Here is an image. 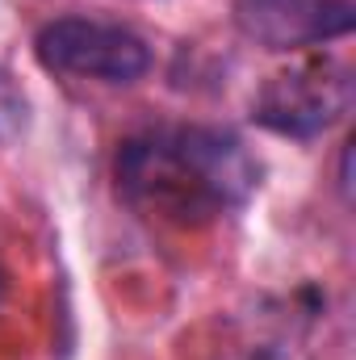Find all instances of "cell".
I'll return each mask as SVG.
<instances>
[{
    "mask_svg": "<svg viewBox=\"0 0 356 360\" xmlns=\"http://www.w3.org/2000/svg\"><path fill=\"white\" fill-rule=\"evenodd\" d=\"M235 25L265 51H302L348 38L356 30L352 0H235Z\"/></svg>",
    "mask_w": 356,
    "mask_h": 360,
    "instance_id": "cell-4",
    "label": "cell"
},
{
    "mask_svg": "<svg viewBox=\"0 0 356 360\" xmlns=\"http://www.w3.org/2000/svg\"><path fill=\"white\" fill-rule=\"evenodd\" d=\"M348 109H352V76L331 59L276 72L252 96V122L281 139H319Z\"/></svg>",
    "mask_w": 356,
    "mask_h": 360,
    "instance_id": "cell-3",
    "label": "cell"
},
{
    "mask_svg": "<svg viewBox=\"0 0 356 360\" xmlns=\"http://www.w3.org/2000/svg\"><path fill=\"white\" fill-rule=\"evenodd\" d=\"M256 184V155L227 126H151L117 151L122 197L177 226H205L248 205Z\"/></svg>",
    "mask_w": 356,
    "mask_h": 360,
    "instance_id": "cell-1",
    "label": "cell"
},
{
    "mask_svg": "<svg viewBox=\"0 0 356 360\" xmlns=\"http://www.w3.org/2000/svg\"><path fill=\"white\" fill-rule=\"evenodd\" d=\"M0 297H4V272H0Z\"/></svg>",
    "mask_w": 356,
    "mask_h": 360,
    "instance_id": "cell-6",
    "label": "cell"
},
{
    "mask_svg": "<svg viewBox=\"0 0 356 360\" xmlns=\"http://www.w3.org/2000/svg\"><path fill=\"white\" fill-rule=\"evenodd\" d=\"M38 63L59 76H80L101 84H134L151 72V46L117 25L96 17H55L34 38Z\"/></svg>",
    "mask_w": 356,
    "mask_h": 360,
    "instance_id": "cell-2",
    "label": "cell"
},
{
    "mask_svg": "<svg viewBox=\"0 0 356 360\" xmlns=\"http://www.w3.org/2000/svg\"><path fill=\"white\" fill-rule=\"evenodd\" d=\"M25 122H30V101L21 84L0 68V143H13L25 130Z\"/></svg>",
    "mask_w": 356,
    "mask_h": 360,
    "instance_id": "cell-5",
    "label": "cell"
}]
</instances>
